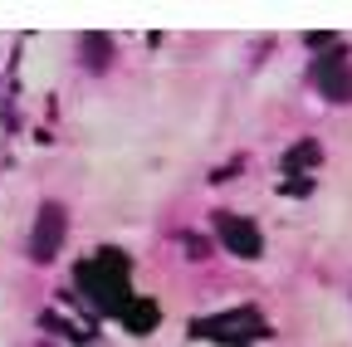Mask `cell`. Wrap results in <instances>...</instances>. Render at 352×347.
Returning a JSON list of instances; mask_svg holds the SVG:
<instances>
[{
    "mask_svg": "<svg viewBox=\"0 0 352 347\" xmlns=\"http://www.w3.org/2000/svg\"><path fill=\"white\" fill-rule=\"evenodd\" d=\"M196 333L215 337V342H245V337L259 333V313L254 309H235V313H220V318H201Z\"/></svg>",
    "mask_w": 352,
    "mask_h": 347,
    "instance_id": "3",
    "label": "cell"
},
{
    "mask_svg": "<svg viewBox=\"0 0 352 347\" xmlns=\"http://www.w3.org/2000/svg\"><path fill=\"white\" fill-rule=\"evenodd\" d=\"M78 284L88 293V303H94L98 313H127V303H132V274H127V259L118 249H98L94 259H83L78 265Z\"/></svg>",
    "mask_w": 352,
    "mask_h": 347,
    "instance_id": "1",
    "label": "cell"
},
{
    "mask_svg": "<svg viewBox=\"0 0 352 347\" xmlns=\"http://www.w3.org/2000/svg\"><path fill=\"white\" fill-rule=\"evenodd\" d=\"M64 235H69L64 205L59 201H44L39 215H34V230H30V259H34V265H50V259L59 254V245H64Z\"/></svg>",
    "mask_w": 352,
    "mask_h": 347,
    "instance_id": "2",
    "label": "cell"
},
{
    "mask_svg": "<svg viewBox=\"0 0 352 347\" xmlns=\"http://www.w3.org/2000/svg\"><path fill=\"white\" fill-rule=\"evenodd\" d=\"M314 83H318V93H323V98H333V103H352V69H347V54L333 49V59H318Z\"/></svg>",
    "mask_w": 352,
    "mask_h": 347,
    "instance_id": "5",
    "label": "cell"
},
{
    "mask_svg": "<svg viewBox=\"0 0 352 347\" xmlns=\"http://www.w3.org/2000/svg\"><path fill=\"white\" fill-rule=\"evenodd\" d=\"M88 64H108V34H88Z\"/></svg>",
    "mask_w": 352,
    "mask_h": 347,
    "instance_id": "8",
    "label": "cell"
},
{
    "mask_svg": "<svg viewBox=\"0 0 352 347\" xmlns=\"http://www.w3.org/2000/svg\"><path fill=\"white\" fill-rule=\"evenodd\" d=\"M318 142H298V147H289L284 152V171H308V166H318Z\"/></svg>",
    "mask_w": 352,
    "mask_h": 347,
    "instance_id": "6",
    "label": "cell"
},
{
    "mask_svg": "<svg viewBox=\"0 0 352 347\" xmlns=\"http://www.w3.org/2000/svg\"><path fill=\"white\" fill-rule=\"evenodd\" d=\"M215 230H220V245H226L230 254H240V259H254L259 249H264V240H259V230H254V221H245V215H215Z\"/></svg>",
    "mask_w": 352,
    "mask_h": 347,
    "instance_id": "4",
    "label": "cell"
},
{
    "mask_svg": "<svg viewBox=\"0 0 352 347\" xmlns=\"http://www.w3.org/2000/svg\"><path fill=\"white\" fill-rule=\"evenodd\" d=\"M127 333H152L157 328V309H152V303H127Z\"/></svg>",
    "mask_w": 352,
    "mask_h": 347,
    "instance_id": "7",
    "label": "cell"
}]
</instances>
